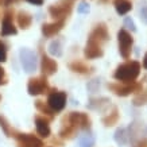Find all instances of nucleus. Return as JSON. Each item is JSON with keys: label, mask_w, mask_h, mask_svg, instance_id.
Instances as JSON below:
<instances>
[{"label": "nucleus", "mask_w": 147, "mask_h": 147, "mask_svg": "<svg viewBox=\"0 0 147 147\" xmlns=\"http://www.w3.org/2000/svg\"><path fill=\"white\" fill-rule=\"evenodd\" d=\"M140 63L138 61H128L116 67L113 78L119 82H134L140 74Z\"/></svg>", "instance_id": "1"}, {"label": "nucleus", "mask_w": 147, "mask_h": 147, "mask_svg": "<svg viewBox=\"0 0 147 147\" xmlns=\"http://www.w3.org/2000/svg\"><path fill=\"white\" fill-rule=\"evenodd\" d=\"M108 89L113 92L116 96H120V97H125V96H129L131 93H139L140 90L143 89V86L140 82H111L108 84Z\"/></svg>", "instance_id": "2"}, {"label": "nucleus", "mask_w": 147, "mask_h": 147, "mask_svg": "<svg viewBox=\"0 0 147 147\" xmlns=\"http://www.w3.org/2000/svg\"><path fill=\"white\" fill-rule=\"evenodd\" d=\"M73 9L71 0H59L49 7V13L54 20H66L67 15Z\"/></svg>", "instance_id": "3"}, {"label": "nucleus", "mask_w": 147, "mask_h": 147, "mask_svg": "<svg viewBox=\"0 0 147 147\" xmlns=\"http://www.w3.org/2000/svg\"><path fill=\"white\" fill-rule=\"evenodd\" d=\"M117 42H119V53L124 59H128L131 55V50L134 45V38L125 28H121L117 32Z\"/></svg>", "instance_id": "4"}, {"label": "nucleus", "mask_w": 147, "mask_h": 147, "mask_svg": "<svg viewBox=\"0 0 147 147\" xmlns=\"http://www.w3.org/2000/svg\"><path fill=\"white\" fill-rule=\"evenodd\" d=\"M50 89L51 88H50V85H49V81H47V78L45 76L30 78L28 84H27V90H28V94H31V96L49 93Z\"/></svg>", "instance_id": "5"}, {"label": "nucleus", "mask_w": 147, "mask_h": 147, "mask_svg": "<svg viewBox=\"0 0 147 147\" xmlns=\"http://www.w3.org/2000/svg\"><path fill=\"white\" fill-rule=\"evenodd\" d=\"M47 104L55 113L61 112L66 105V93L57 89H50L49 97H47Z\"/></svg>", "instance_id": "6"}, {"label": "nucleus", "mask_w": 147, "mask_h": 147, "mask_svg": "<svg viewBox=\"0 0 147 147\" xmlns=\"http://www.w3.org/2000/svg\"><path fill=\"white\" fill-rule=\"evenodd\" d=\"M88 39L93 40L98 45H104L105 42H108L109 39V32H108V27L105 23H98L94 26V28L90 31L89 36H88Z\"/></svg>", "instance_id": "7"}, {"label": "nucleus", "mask_w": 147, "mask_h": 147, "mask_svg": "<svg viewBox=\"0 0 147 147\" xmlns=\"http://www.w3.org/2000/svg\"><path fill=\"white\" fill-rule=\"evenodd\" d=\"M67 120L74 125L77 129H89L90 128V117L84 112H70L66 116Z\"/></svg>", "instance_id": "8"}, {"label": "nucleus", "mask_w": 147, "mask_h": 147, "mask_svg": "<svg viewBox=\"0 0 147 147\" xmlns=\"http://www.w3.org/2000/svg\"><path fill=\"white\" fill-rule=\"evenodd\" d=\"M19 55H20V61H22V65L24 67V70L27 73H31V71L35 70L36 67V58H35V53L30 49H20L19 51Z\"/></svg>", "instance_id": "9"}, {"label": "nucleus", "mask_w": 147, "mask_h": 147, "mask_svg": "<svg viewBox=\"0 0 147 147\" xmlns=\"http://www.w3.org/2000/svg\"><path fill=\"white\" fill-rule=\"evenodd\" d=\"M18 32L16 27L13 26V11H5L3 13V20H1V35L8 36L15 35Z\"/></svg>", "instance_id": "10"}, {"label": "nucleus", "mask_w": 147, "mask_h": 147, "mask_svg": "<svg viewBox=\"0 0 147 147\" xmlns=\"http://www.w3.org/2000/svg\"><path fill=\"white\" fill-rule=\"evenodd\" d=\"M11 138L16 139V142L18 140L27 142L31 147H45V143L42 142V139H39L38 136H35V135H32V134H23V132H19L16 129H13Z\"/></svg>", "instance_id": "11"}, {"label": "nucleus", "mask_w": 147, "mask_h": 147, "mask_svg": "<svg viewBox=\"0 0 147 147\" xmlns=\"http://www.w3.org/2000/svg\"><path fill=\"white\" fill-rule=\"evenodd\" d=\"M40 70H42V74L45 77L53 76L54 73L58 70V63L54 59H51L50 57H47L45 53H42V57H40Z\"/></svg>", "instance_id": "12"}, {"label": "nucleus", "mask_w": 147, "mask_h": 147, "mask_svg": "<svg viewBox=\"0 0 147 147\" xmlns=\"http://www.w3.org/2000/svg\"><path fill=\"white\" fill-rule=\"evenodd\" d=\"M84 54L85 57L88 59H94V58H100L102 57L104 54V50H102V46L93 42V40L88 39L86 40V46H85V50H84Z\"/></svg>", "instance_id": "13"}, {"label": "nucleus", "mask_w": 147, "mask_h": 147, "mask_svg": "<svg viewBox=\"0 0 147 147\" xmlns=\"http://www.w3.org/2000/svg\"><path fill=\"white\" fill-rule=\"evenodd\" d=\"M65 26V20H54L53 23H45L42 24V34L46 38H51V36L57 35Z\"/></svg>", "instance_id": "14"}, {"label": "nucleus", "mask_w": 147, "mask_h": 147, "mask_svg": "<svg viewBox=\"0 0 147 147\" xmlns=\"http://www.w3.org/2000/svg\"><path fill=\"white\" fill-rule=\"evenodd\" d=\"M49 119L45 116H35V127H36V132L40 138H49L51 134V129H50L49 124Z\"/></svg>", "instance_id": "15"}, {"label": "nucleus", "mask_w": 147, "mask_h": 147, "mask_svg": "<svg viewBox=\"0 0 147 147\" xmlns=\"http://www.w3.org/2000/svg\"><path fill=\"white\" fill-rule=\"evenodd\" d=\"M78 129L71 124L70 121L67 120V117L65 116L62 119V125H61V129H59V136L62 139H71L74 138Z\"/></svg>", "instance_id": "16"}, {"label": "nucleus", "mask_w": 147, "mask_h": 147, "mask_svg": "<svg viewBox=\"0 0 147 147\" xmlns=\"http://www.w3.org/2000/svg\"><path fill=\"white\" fill-rule=\"evenodd\" d=\"M69 67L71 71L78 73V74H90L93 71V67L89 66L88 63H85L84 61H78V59L69 63Z\"/></svg>", "instance_id": "17"}, {"label": "nucleus", "mask_w": 147, "mask_h": 147, "mask_svg": "<svg viewBox=\"0 0 147 147\" xmlns=\"http://www.w3.org/2000/svg\"><path fill=\"white\" fill-rule=\"evenodd\" d=\"M35 108L40 112V113H43V116L47 117L49 120H53L54 117H55V115H57V113L49 107V104L45 102V101H42V100H36L35 101Z\"/></svg>", "instance_id": "18"}, {"label": "nucleus", "mask_w": 147, "mask_h": 147, "mask_svg": "<svg viewBox=\"0 0 147 147\" xmlns=\"http://www.w3.org/2000/svg\"><path fill=\"white\" fill-rule=\"evenodd\" d=\"M16 22H18V26L23 30H26L31 26L32 23V16L31 13H28L27 11H20L18 12V16H16Z\"/></svg>", "instance_id": "19"}, {"label": "nucleus", "mask_w": 147, "mask_h": 147, "mask_svg": "<svg viewBox=\"0 0 147 147\" xmlns=\"http://www.w3.org/2000/svg\"><path fill=\"white\" fill-rule=\"evenodd\" d=\"M119 117H120V115H119V109H117V107H113L112 108V111L109 112L107 116L102 117L101 121L105 127H112V125H115L116 123L119 121Z\"/></svg>", "instance_id": "20"}, {"label": "nucleus", "mask_w": 147, "mask_h": 147, "mask_svg": "<svg viewBox=\"0 0 147 147\" xmlns=\"http://www.w3.org/2000/svg\"><path fill=\"white\" fill-rule=\"evenodd\" d=\"M132 104L135 107H142V105H146L147 104V88L142 89L139 93H136L132 98Z\"/></svg>", "instance_id": "21"}, {"label": "nucleus", "mask_w": 147, "mask_h": 147, "mask_svg": "<svg viewBox=\"0 0 147 147\" xmlns=\"http://www.w3.org/2000/svg\"><path fill=\"white\" fill-rule=\"evenodd\" d=\"M115 9L119 15H125V13H128L132 9V4H131V1H128V0H123V1L116 3Z\"/></svg>", "instance_id": "22"}, {"label": "nucleus", "mask_w": 147, "mask_h": 147, "mask_svg": "<svg viewBox=\"0 0 147 147\" xmlns=\"http://www.w3.org/2000/svg\"><path fill=\"white\" fill-rule=\"evenodd\" d=\"M49 51L54 57H61L62 55V40L55 39L49 45Z\"/></svg>", "instance_id": "23"}, {"label": "nucleus", "mask_w": 147, "mask_h": 147, "mask_svg": "<svg viewBox=\"0 0 147 147\" xmlns=\"http://www.w3.org/2000/svg\"><path fill=\"white\" fill-rule=\"evenodd\" d=\"M0 128L3 129V132H4L8 138H11L12 136V131H13V128L11 127V124L8 123V120L5 119L3 115H0Z\"/></svg>", "instance_id": "24"}, {"label": "nucleus", "mask_w": 147, "mask_h": 147, "mask_svg": "<svg viewBox=\"0 0 147 147\" xmlns=\"http://www.w3.org/2000/svg\"><path fill=\"white\" fill-rule=\"evenodd\" d=\"M115 140L120 146H124L125 143H127V140H128V135H127V129L125 128H119L117 131H116L115 134Z\"/></svg>", "instance_id": "25"}, {"label": "nucleus", "mask_w": 147, "mask_h": 147, "mask_svg": "<svg viewBox=\"0 0 147 147\" xmlns=\"http://www.w3.org/2000/svg\"><path fill=\"white\" fill-rule=\"evenodd\" d=\"M102 100H104V97L101 98H92L89 101V104H88V107L90 108V109H98V111H102V107H101V104H109V100H105L104 102H101Z\"/></svg>", "instance_id": "26"}, {"label": "nucleus", "mask_w": 147, "mask_h": 147, "mask_svg": "<svg viewBox=\"0 0 147 147\" xmlns=\"http://www.w3.org/2000/svg\"><path fill=\"white\" fill-rule=\"evenodd\" d=\"M94 146V138L92 135H84L80 138V147H93Z\"/></svg>", "instance_id": "27"}, {"label": "nucleus", "mask_w": 147, "mask_h": 147, "mask_svg": "<svg viewBox=\"0 0 147 147\" xmlns=\"http://www.w3.org/2000/svg\"><path fill=\"white\" fill-rule=\"evenodd\" d=\"M7 61V46L5 43L0 42V62H5Z\"/></svg>", "instance_id": "28"}, {"label": "nucleus", "mask_w": 147, "mask_h": 147, "mask_svg": "<svg viewBox=\"0 0 147 147\" xmlns=\"http://www.w3.org/2000/svg\"><path fill=\"white\" fill-rule=\"evenodd\" d=\"M124 27H127V28H129L132 32H135L136 31V27H135V23H134V20L131 18H125L124 19Z\"/></svg>", "instance_id": "29"}, {"label": "nucleus", "mask_w": 147, "mask_h": 147, "mask_svg": "<svg viewBox=\"0 0 147 147\" xmlns=\"http://www.w3.org/2000/svg\"><path fill=\"white\" fill-rule=\"evenodd\" d=\"M7 82H8V78H7L5 70H4V67L0 65V86H1V85H5Z\"/></svg>", "instance_id": "30"}, {"label": "nucleus", "mask_w": 147, "mask_h": 147, "mask_svg": "<svg viewBox=\"0 0 147 147\" xmlns=\"http://www.w3.org/2000/svg\"><path fill=\"white\" fill-rule=\"evenodd\" d=\"M140 20L144 24H147V5H143L140 8Z\"/></svg>", "instance_id": "31"}, {"label": "nucleus", "mask_w": 147, "mask_h": 147, "mask_svg": "<svg viewBox=\"0 0 147 147\" xmlns=\"http://www.w3.org/2000/svg\"><path fill=\"white\" fill-rule=\"evenodd\" d=\"M77 9H78V12H80V13H88V12H89V5L84 1V3H81V4L78 5V8H77Z\"/></svg>", "instance_id": "32"}, {"label": "nucleus", "mask_w": 147, "mask_h": 147, "mask_svg": "<svg viewBox=\"0 0 147 147\" xmlns=\"http://www.w3.org/2000/svg\"><path fill=\"white\" fill-rule=\"evenodd\" d=\"M28 3H31L34 5H42L43 4V0H27Z\"/></svg>", "instance_id": "33"}, {"label": "nucleus", "mask_w": 147, "mask_h": 147, "mask_svg": "<svg viewBox=\"0 0 147 147\" xmlns=\"http://www.w3.org/2000/svg\"><path fill=\"white\" fill-rule=\"evenodd\" d=\"M18 147H31L27 142H23V140H18Z\"/></svg>", "instance_id": "34"}, {"label": "nucleus", "mask_w": 147, "mask_h": 147, "mask_svg": "<svg viewBox=\"0 0 147 147\" xmlns=\"http://www.w3.org/2000/svg\"><path fill=\"white\" fill-rule=\"evenodd\" d=\"M139 146L140 147H147V139H140V140H139Z\"/></svg>", "instance_id": "35"}, {"label": "nucleus", "mask_w": 147, "mask_h": 147, "mask_svg": "<svg viewBox=\"0 0 147 147\" xmlns=\"http://www.w3.org/2000/svg\"><path fill=\"white\" fill-rule=\"evenodd\" d=\"M13 1H15V0H3V3H4V5H7V7L12 4Z\"/></svg>", "instance_id": "36"}, {"label": "nucleus", "mask_w": 147, "mask_h": 147, "mask_svg": "<svg viewBox=\"0 0 147 147\" xmlns=\"http://www.w3.org/2000/svg\"><path fill=\"white\" fill-rule=\"evenodd\" d=\"M143 66L147 69V53L144 54V57H143Z\"/></svg>", "instance_id": "37"}, {"label": "nucleus", "mask_w": 147, "mask_h": 147, "mask_svg": "<svg viewBox=\"0 0 147 147\" xmlns=\"http://www.w3.org/2000/svg\"><path fill=\"white\" fill-rule=\"evenodd\" d=\"M119 1H123V0H115V1H113V4H116V3H119Z\"/></svg>", "instance_id": "38"}, {"label": "nucleus", "mask_w": 147, "mask_h": 147, "mask_svg": "<svg viewBox=\"0 0 147 147\" xmlns=\"http://www.w3.org/2000/svg\"><path fill=\"white\" fill-rule=\"evenodd\" d=\"M101 1H102V3H105V1H108V0H101Z\"/></svg>", "instance_id": "39"}, {"label": "nucleus", "mask_w": 147, "mask_h": 147, "mask_svg": "<svg viewBox=\"0 0 147 147\" xmlns=\"http://www.w3.org/2000/svg\"><path fill=\"white\" fill-rule=\"evenodd\" d=\"M0 100H1V96H0Z\"/></svg>", "instance_id": "40"}]
</instances>
